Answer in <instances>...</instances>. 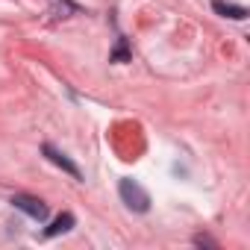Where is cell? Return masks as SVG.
<instances>
[{
	"mask_svg": "<svg viewBox=\"0 0 250 250\" xmlns=\"http://www.w3.org/2000/svg\"><path fill=\"white\" fill-rule=\"evenodd\" d=\"M118 194H121V200L127 203L133 212H147V209H150V194H147L136 180H130V177H124V180L118 183Z\"/></svg>",
	"mask_w": 250,
	"mask_h": 250,
	"instance_id": "obj_1",
	"label": "cell"
},
{
	"mask_svg": "<svg viewBox=\"0 0 250 250\" xmlns=\"http://www.w3.org/2000/svg\"><path fill=\"white\" fill-rule=\"evenodd\" d=\"M12 206L21 209L24 215H30L33 221H47V215H50L47 203L39 200V197H30V194H15V197H12Z\"/></svg>",
	"mask_w": 250,
	"mask_h": 250,
	"instance_id": "obj_2",
	"label": "cell"
},
{
	"mask_svg": "<svg viewBox=\"0 0 250 250\" xmlns=\"http://www.w3.org/2000/svg\"><path fill=\"white\" fill-rule=\"evenodd\" d=\"M42 153H44V156H47V159H50L53 165H59L62 171H68V174H71L74 180H83V174H80V168H77V165H74V162H71V159H68L65 153H59V150H56L53 145H44V147H42Z\"/></svg>",
	"mask_w": 250,
	"mask_h": 250,
	"instance_id": "obj_3",
	"label": "cell"
},
{
	"mask_svg": "<svg viewBox=\"0 0 250 250\" xmlns=\"http://www.w3.org/2000/svg\"><path fill=\"white\" fill-rule=\"evenodd\" d=\"M77 12H80V6L74 3V0H50V6H47L50 21H62V18H71Z\"/></svg>",
	"mask_w": 250,
	"mask_h": 250,
	"instance_id": "obj_4",
	"label": "cell"
},
{
	"mask_svg": "<svg viewBox=\"0 0 250 250\" xmlns=\"http://www.w3.org/2000/svg\"><path fill=\"white\" fill-rule=\"evenodd\" d=\"M212 9L224 18H232V21H244L247 18V9L238 6V3H227V0H212Z\"/></svg>",
	"mask_w": 250,
	"mask_h": 250,
	"instance_id": "obj_5",
	"label": "cell"
},
{
	"mask_svg": "<svg viewBox=\"0 0 250 250\" xmlns=\"http://www.w3.org/2000/svg\"><path fill=\"white\" fill-rule=\"evenodd\" d=\"M71 227H74V215H71V212H65V215H59V218L44 229V235H47V238H53V235H59V232H68Z\"/></svg>",
	"mask_w": 250,
	"mask_h": 250,
	"instance_id": "obj_6",
	"label": "cell"
},
{
	"mask_svg": "<svg viewBox=\"0 0 250 250\" xmlns=\"http://www.w3.org/2000/svg\"><path fill=\"white\" fill-rule=\"evenodd\" d=\"M112 59H115V62H127V59H130V50H127V42H124V39L118 42V47H115Z\"/></svg>",
	"mask_w": 250,
	"mask_h": 250,
	"instance_id": "obj_7",
	"label": "cell"
}]
</instances>
